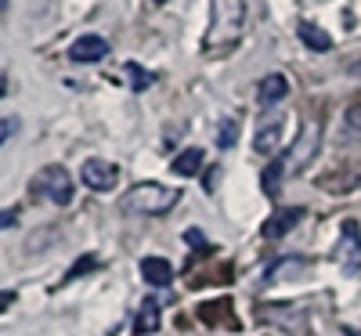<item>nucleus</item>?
I'll list each match as a JSON object with an SVG mask.
<instances>
[{"mask_svg":"<svg viewBox=\"0 0 361 336\" xmlns=\"http://www.w3.org/2000/svg\"><path fill=\"white\" fill-rule=\"evenodd\" d=\"M246 25V0H209V29L206 47H228L238 40Z\"/></svg>","mask_w":361,"mask_h":336,"instance_id":"obj_1","label":"nucleus"},{"mask_svg":"<svg viewBox=\"0 0 361 336\" xmlns=\"http://www.w3.org/2000/svg\"><path fill=\"white\" fill-rule=\"evenodd\" d=\"M177 203H180V192H177V188L156 185V181H141V185H134V188L123 192V199H119V210L145 213V217H159V213H170Z\"/></svg>","mask_w":361,"mask_h":336,"instance_id":"obj_2","label":"nucleus"},{"mask_svg":"<svg viewBox=\"0 0 361 336\" xmlns=\"http://www.w3.org/2000/svg\"><path fill=\"white\" fill-rule=\"evenodd\" d=\"M29 192L54 203V206H69L73 203V177L62 163H47L33 174V181H29Z\"/></svg>","mask_w":361,"mask_h":336,"instance_id":"obj_3","label":"nucleus"},{"mask_svg":"<svg viewBox=\"0 0 361 336\" xmlns=\"http://www.w3.org/2000/svg\"><path fill=\"white\" fill-rule=\"evenodd\" d=\"M318 145H322V124H318V119H307L304 131H300V138L293 141L289 156H282V160H286V174L307 170L311 160H314V152H318Z\"/></svg>","mask_w":361,"mask_h":336,"instance_id":"obj_4","label":"nucleus"},{"mask_svg":"<svg viewBox=\"0 0 361 336\" xmlns=\"http://www.w3.org/2000/svg\"><path fill=\"white\" fill-rule=\"evenodd\" d=\"M333 260L343 271H357L361 268V224L357 221H343L340 228V246L333 250Z\"/></svg>","mask_w":361,"mask_h":336,"instance_id":"obj_5","label":"nucleus"},{"mask_svg":"<svg viewBox=\"0 0 361 336\" xmlns=\"http://www.w3.org/2000/svg\"><path fill=\"white\" fill-rule=\"evenodd\" d=\"M80 181L90 192H112L116 181H119V167L109 163V160H87L80 167Z\"/></svg>","mask_w":361,"mask_h":336,"instance_id":"obj_6","label":"nucleus"},{"mask_svg":"<svg viewBox=\"0 0 361 336\" xmlns=\"http://www.w3.org/2000/svg\"><path fill=\"white\" fill-rule=\"evenodd\" d=\"M300 221H304V206H279V210L264 221V239H267V242H275V239L289 235Z\"/></svg>","mask_w":361,"mask_h":336,"instance_id":"obj_7","label":"nucleus"},{"mask_svg":"<svg viewBox=\"0 0 361 336\" xmlns=\"http://www.w3.org/2000/svg\"><path fill=\"white\" fill-rule=\"evenodd\" d=\"M282 124L286 119L279 112H271L260 119V127H257V138H253V148L260 152V156H275V148H279V138H282Z\"/></svg>","mask_w":361,"mask_h":336,"instance_id":"obj_8","label":"nucleus"},{"mask_svg":"<svg viewBox=\"0 0 361 336\" xmlns=\"http://www.w3.org/2000/svg\"><path fill=\"white\" fill-rule=\"evenodd\" d=\"M105 54H109V40H105V37H94V33L80 37V40L69 47L73 62H102Z\"/></svg>","mask_w":361,"mask_h":336,"instance_id":"obj_9","label":"nucleus"},{"mask_svg":"<svg viewBox=\"0 0 361 336\" xmlns=\"http://www.w3.org/2000/svg\"><path fill=\"white\" fill-rule=\"evenodd\" d=\"M141 279H145L148 286L163 289V286L173 282V268H170V260H163V257H145V260H141Z\"/></svg>","mask_w":361,"mask_h":336,"instance_id":"obj_10","label":"nucleus"},{"mask_svg":"<svg viewBox=\"0 0 361 336\" xmlns=\"http://www.w3.org/2000/svg\"><path fill=\"white\" fill-rule=\"evenodd\" d=\"M286 95H289V80H286L282 73L264 76V80H260V87H257V102H260V105H279Z\"/></svg>","mask_w":361,"mask_h":336,"instance_id":"obj_11","label":"nucleus"},{"mask_svg":"<svg viewBox=\"0 0 361 336\" xmlns=\"http://www.w3.org/2000/svg\"><path fill=\"white\" fill-rule=\"evenodd\" d=\"M296 33H300V40H304L311 51H333V37H329L322 25H314L311 18H300L296 22Z\"/></svg>","mask_w":361,"mask_h":336,"instance_id":"obj_12","label":"nucleus"},{"mask_svg":"<svg viewBox=\"0 0 361 336\" xmlns=\"http://www.w3.org/2000/svg\"><path fill=\"white\" fill-rule=\"evenodd\" d=\"M199 318L202 322H209V325H228V329H238V322L231 318V300L228 296H221V300H214V304H202L199 308Z\"/></svg>","mask_w":361,"mask_h":336,"instance_id":"obj_13","label":"nucleus"},{"mask_svg":"<svg viewBox=\"0 0 361 336\" xmlns=\"http://www.w3.org/2000/svg\"><path fill=\"white\" fill-rule=\"evenodd\" d=\"M202 160H206V152L202 148H185L180 156H173V174L177 177H195L199 170H202Z\"/></svg>","mask_w":361,"mask_h":336,"instance_id":"obj_14","label":"nucleus"},{"mask_svg":"<svg viewBox=\"0 0 361 336\" xmlns=\"http://www.w3.org/2000/svg\"><path fill=\"white\" fill-rule=\"evenodd\" d=\"M156 329H159V300H145L137 318H134V332L137 336H148V332H156Z\"/></svg>","mask_w":361,"mask_h":336,"instance_id":"obj_15","label":"nucleus"},{"mask_svg":"<svg viewBox=\"0 0 361 336\" xmlns=\"http://www.w3.org/2000/svg\"><path fill=\"white\" fill-rule=\"evenodd\" d=\"M282 174H286V160L275 156V160H271V167L264 170V177H260V185H264V192L271 199H279V192H282Z\"/></svg>","mask_w":361,"mask_h":336,"instance_id":"obj_16","label":"nucleus"},{"mask_svg":"<svg viewBox=\"0 0 361 336\" xmlns=\"http://www.w3.org/2000/svg\"><path fill=\"white\" fill-rule=\"evenodd\" d=\"M123 69H127V76H130V90H134V95H141L145 87H152V73H145L137 62H127Z\"/></svg>","mask_w":361,"mask_h":336,"instance_id":"obj_17","label":"nucleus"},{"mask_svg":"<svg viewBox=\"0 0 361 336\" xmlns=\"http://www.w3.org/2000/svg\"><path fill=\"white\" fill-rule=\"evenodd\" d=\"M18 124H22L18 116H4V119H0V148H4V145L18 134Z\"/></svg>","mask_w":361,"mask_h":336,"instance_id":"obj_18","label":"nucleus"},{"mask_svg":"<svg viewBox=\"0 0 361 336\" xmlns=\"http://www.w3.org/2000/svg\"><path fill=\"white\" fill-rule=\"evenodd\" d=\"M343 124H347V131H354V134H361V102H354V105H347V112H343Z\"/></svg>","mask_w":361,"mask_h":336,"instance_id":"obj_19","label":"nucleus"},{"mask_svg":"<svg viewBox=\"0 0 361 336\" xmlns=\"http://www.w3.org/2000/svg\"><path fill=\"white\" fill-rule=\"evenodd\" d=\"M98 268V257H80L76 260V268L66 275V282H73V279H80V275H87V271H94Z\"/></svg>","mask_w":361,"mask_h":336,"instance_id":"obj_20","label":"nucleus"},{"mask_svg":"<svg viewBox=\"0 0 361 336\" xmlns=\"http://www.w3.org/2000/svg\"><path fill=\"white\" fill-rule=\"evenodd\" d=\"M235 141H238V124H235V119H224V124H221V145L231 148Z\"/></svg>","mask_w":361,"mask_h":336,"instance_id":"obj_21","label":"nucleus"},{"mask_svg":"<svg viewBox=\"0 0 361 336\" xmlns=\"http://www.w3.org/2000/svg\"><path fill=\"white\" fill-rule=\"evenodd\" d=\"M15 221H18V210H0V232L15 228Z\"/></svg>","mask_w":361,"mask_h":336,"instance_id":"obj_22","label":"nucleus"},{"mask_svg":"<svg viewBox=\"0 0 361 336\" xmlns=\"http://www.w3.org/2000/svg\"><path fill=\"white\" fill-rule=\"evenodd\" d=\"M185 239H188V246H192V250H202V232H199V228H188Z\"/></svg>","mask_w":361,"mask_h":336,"instance_id":"obj_23","label":"nucleus"},{"mask_svg":"<svg viewBox=\"0 0 361 336\" xmlns=\"http://www.w3.org/2000/svg\"><path fill=\"white\" fill-rule=\"evenodd\" d=\"M11 304H15V293H11V289H0V315H4Z\"/></svg>","mask_w":361,"mask_h":336,"instance_id":"obj_24","label":"nucleus"},{"mask_svg":"<svg viewBox=\"0 0 361 336\" xmlns=\"http://www.w3.org/2000/svg\"><path fill=\"white\" fill-rule=\"evenodd\" d=\"M8 11V0H0V15H4Z\"/></svg>","mask_w":361,"mask_h":336,"instance_id":"obj_25","label":"nucleus"},{"mask_svg":"<svg viewBox=\"0 0 361 336\" xmlns=\"http://www.w3.org/2000/svg\"><path fill=\"white\" fill-rule=\"evenodd\" d=\"M152 4H166V0H152Z\"/></svg>","mask_w":361,"mask_h":336,"instance_id":"obj_26","label":"nucleus"}]
</instances>
